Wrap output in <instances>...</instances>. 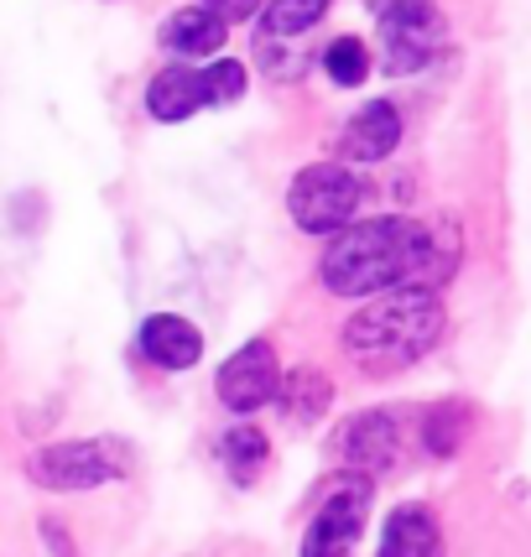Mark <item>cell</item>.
Returning <instances> with one entry per match:
<instances>
[{
    "mask_svg": "<svg viewBox=\"0 0 531 557\" xmlns=\"http://www.w3.org/2000/svg\"><path fill=\"white\" fill-rule=\"evenodd\" d=\"M459 271V224L448 219H370L338 230L323 256V287L338 297L422 287L437 292Z\"/></svg>",
    "mask_w": 531,
    "mask_h": 557,
    "instance_id": "cell-1",
    "label": "cell"
},
{
    "mask_svg": "<svg viewBox=\"0 0 531 557\" xmlns=\"http://www.w3.org/2000/svg\"><path fill=\"white\" fill-rule=\"evenodd\" d=\"M437 339H443V302H437V292H422V287L391 292V297L360 308L344 323V355L360 370H370V375L407 370Z\"/></svg>",
    "mask_w": 531,
    "mask_h": 557,
    "instance_id": "cell-2",
    "label": "cell"
},
{
    "mask_svg": "<svg viewBox=\"0 0 531 557\" xmlns=\"http://www.w3.org/2000/svg\"><path fill=\"white\" fill-rule=\"evenodd\" d=\"M26 474L32 485L42 490H99L115 485L131 474V448L121 437H78V443H52V448H37L26 459Z\"/></svg>",
    "mask_w": 531,
    "mask_h": 557,
    "instance_id": "cell-3",
    "label": "cell"
},
{
    "mask_svg": "<svg viewBox=\"0 0 531 557\" xmlns=\"http://www.w3.org/2000/svg\"><path fill=\"white\" fill-rule=\"evenodd\" d=\"M360 198H365V188L355 172L338 168V162H318V168L297 172V183H292V194H287V209L308 235H338V230H349Z\"/></svg>",
    "mask_w": 531,
    "mask_h": 557,
    "instance_id": "cell-4",
    "label": "cell"
},
{
    "mask_svg": "<svg viewBox=\"0 0 531 557\" xmlns=\"http://www.w3.org/2000/svg\"><path fill=\"white\" fill-rule=\"evenodd\" d=\"M381 42H386V69L391 73H417L428 69L443 48V16L428 0H396L381 5Z\"/></svg>",
    "mask_w": 531,
    "mask_h": 557,
    "instance_id": "cell-5",
    "label": "cell"
},
{
    "mask_svg": "<svg viewBox=\"0 0 531 557\" xmlns=\"http://www.w3.org/2000/svg\"><path fill=\"white\" fill-rule=\"evenodd\" d=\"M365 516H370V480L365 474H349L329 490V500L318 506L313 527H308V542H302V557H349V547L360 542Z\"/></svg>",
    "mask_w": 531,
    "mask_h": 557,
    "instance_id": "cell-6",
    "label": "cell"
},
{
    "mask_svg": "<svg viewBox=\"0 0 531 557\" xmlns=\"http://www.w3.org/2000/svg\"><path fill=\"white\" fill-rule=\"evenodd\" d=\"M219 401L230 407V412H256L266 401H276V391H282V364H276V349L266 339L245 344L240 355H230V360L219 364Z\"/></svg>",
    "mask_w": 531,
    "mask_h": 557,
    "instance_id": "cell-7",
    "label": "cell"
},
{
    "mask_svg": "<svg viewBox=\"0 0 531 557\" xmlns=\"http://www.w3.org/2000/svg\"><path fill=\"white\" fill-rule=\"evenodd\" d=\"M396 448H402V433H396V422H391V412H360L349 417L344 428H338L334 437V454L338 463L349 469V474H381V469H391L396 463Z\"/></svg>",
    "mask_w": 531,
    "mask_h": 557,
    "instance_id": "cell-8",
    "label": "cell"
},
{
    "mask_svg": "<svg viewBox=\"0 0 531 557\" xmlns=\"http://www.w3.org/2000/svg\"><path fill=\"white\" fill-rule=\"evenodd\" d=\"M141 355L162 370H188L203 360V334H198L188 318L177 313H157L141 323Z\"/></svg>",
    "mask_w": 531,
    "mask_h": 557,
    "instance_id": "cell-9",
    "label": "cell"
},
{
    "mask_svg": "<svg viewBox=\"0 0 531 557\" xmlns=\"http://www.w3.org/2000/svg\"><path fill=\"white\" fill-rule=\"evenodd\" d=\"M396 141H402V115L391 110L386 99H375V104H365L355 121L344 125V157L349 162H381V157H391L396 151Z\"/></svg>",
    "mask_w": 531,
    "mask_h": 557,
    "instance_id": "cell-10",
    "label": "cell"
},
{
    "mask_svg": "<svg viewBox=\"0 0 531 557\" xmlns=\"http://www.w3.org/2000/svg\"><path fill=\"white\" fill-rule=\"evenodd\" d=\"M203 104H209V95H203V73L198 69H162L146 89V110L157 121H188Z\"/></svg>",
    "mask_w": 531,
    "mask_h": 557,
    "instance_id": "cell-11",
    "label": "cell"
},
{
    "mask_svg": "<svg viewBox=\"0 0 531 557\" xmlns=\"http://www.w3.org/2000/svg\"><path fill=\"white\" fill-rule=\"evenodd\" d=\"M375 557H437V521L428 506H402L381 527V553Z\"/></svg>",
    "mask_w": 531,
    "mask_h": 557,
    "instance_id": "cell-12",
    "label": "cell"
},
{
    "mask_svg": "<svg viewBox=\"0 0 531 557\" xmlns=\"http://www.w3.org/2000/svg\"><path fill=\"white\" fill-rule=\"evenodd\" d=\"M224 32H230L224 16H214L209 5H188V11H177V16L162 26V42H168L177 58H203V52L224 48Z\"/></svg>",
    "mask_w": 531,
    "mask_h": 557,
    "instance_id": "cell-13",
    "label": "cell"
},
{
    "mask_svg": "<svg viewBox=\"0 0 531 557\" xmlns=\"http://www.w3.org/2000/svg\"><path fill=\"white\" fill-rule=\"evenodd\" d=\"M329 401H334V386H329L318 370H292L287 381H282V391H276V407H282V417H287V422H297V428L318 422V417L329 412Z\"/></svg>",
    "mask_w": 531,
    "mask_h": 557,
    "instance_id": "cell-14",
    "label": "cell"
},
{
    "mask_svg": "<svg viewBox=\"0 0 531 557\" xmlns=\"http://www.w3.org/2000/svg\"><path fill=\"white\" fill-rule=\"evenodd\" d=\"M219 454H224V469H230L240 485H250V480H261L266 459H271V443H266L261 428H230L224 443H219Z\"/></svg>",
    "mask_w": 531,
    "mask_h": 557,
    "instance_id": "cell-15",
    "label": "cell"
},
{
    "mask_svg": "<svg viewBox=\"0 0 531 557\" xmlns=\"http://www.w3.org/2000/svg\"><path fill=\"white\" fill-rule=\"evenodd\" d=\"M329 11V0H271L266 5V37H297Z\"/></svg>",
    "mask_w": 531,
    "mask_h": 557,
    "instance_id": "cell-16",
    "label": "cell"
},
{
    "mask_svg": "<svg viewBox=\"0 0 531 557\" xmlns=\"http://www.w3.org/2000/svg\"><path fill=\"white\" fill-rule=\"evenodd\" d=\"M323 69H329L334 84L355 89V84H365V73H370V48H365L360 37H338V42H329V52H323Z\"/></svg>",
    "mask_w": 531,
    "mask_h": 557,
    "instance_id": "cell-17",
    "label": "cell"
},
{
    "mask_svg": "<svg viewBox=\"0 0 531 557\" xmlns=\"http://www.w3.org/2000/svg\"><path fill=\"white\" fill-rule=\"evenodd\" d=\"M464 422H469V412H464V407H454V401H443V407H433V412H428L422 443L433 448L437 459H448V454L464 443Z\"/></svg>",
    "mask_w": 531,
    "mask_h": 557,
    "instance_id": "cell-18",
    "label": "cell"
},
{
    "mask_svg": "<svg viewBox=\"0 0 531 557\" xmlns=\"http://www.w3.org/2000/svg\"><path fill=\"white\" fill-rule=\"evenodd\" d=\"M203 95L209 104H235L245 95V63H230V58H219L203 69Z\"/></svg>",
    "mask_w": 531,
    "mask_h": 557,
    "instance_id": "cell-19",
    "label": "cell"
},
{
    "mask_svg": "<svg viewBox=\"0 0 531 557\" xmlns=\"http://www.w3.org/2000/svg\"><path fill=\"white\" fill-rule=\"evenodd\" d=\"M214 16H224V22H245V16H256L266 0H203Z\"/></svg>",
    "mask_w": 531,
    "mask_h": 557,
    "instance_id": "cell-20",
    "label": "cell"
},
{
    "mask_svg": "<svg viewBox=\"0 0 531 557\" xmlns=\"http://www.w3.org/2000/svg\"><path fill=\"white\" fill-rule=\"evenodd\" d=\"M42 532L52 536V553H58V557H73V547H69V536H63V527H52V521H42Z\"/></svg>",
    "mask_w": 531,
    "mask_h": 557,
    "instance_id": "cell-21",
    "label": "cell"
},
{
    "mask_svg": "<svg viewBox=\"0 0 531 557\" xmlns=\"http://www.w3.org/2000/svg\"><path fill=\"white\" fill-rule=\"evenodd\" d=\"M381 5H396V0H375V11H381Z\"/></svg>",
    "mask_w": 531,
    "mask_h": 557,
    "instance_id": "cell-22",
    "label": "cell"
}]
</instances>
